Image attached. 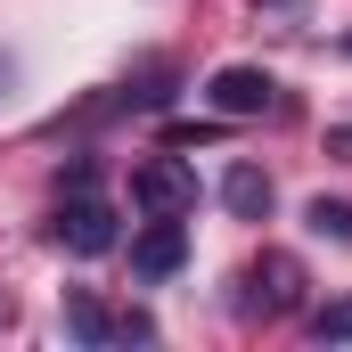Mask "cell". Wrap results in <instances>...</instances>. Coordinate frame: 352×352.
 <instances>
[{
	"label": "cell",
	"mask_w": 352,
	"mask_h": 352,
	"mask_svg": "<svg viewBox=\"0 0 352 352\" xmlns=\"http://www.w3.org/2000/svg\"><path fill=\"white\" fill-rule=\"evenodd\" d=\"M303 263L295 254H278V246H263L254 263L238 270V311H254V320H287V311H303Z\"/></svg>",
	"instance_id": "cell-1"
},
{
	"label": "cell",
	"mask_w": 352,
	"mask_h": 352,
	"mask_svg": "<svg viewBox=\"0 0 352 352\" xmlns=\"http://www.w3.org/2000/svg\"><path fill=\"white\" fill-rule=\"evenodd\" d=\"M66 336L74 344H156V320L131 311V303H98L90 287L66 295Z\"/></svg>",
	"instance_id": "cell-2"
},
{
	"label": "cell",
	"mask_w": 352,
	"mask_h": 352,
	"mask_svg": "<svg viewBox=\"0 0 352 352\" xmlns=\"http://www.w3.org/2000/svg\"><path fill=\"white\" fill-rule=\"evenodd\" d=\"M50 238H58L66 254H107V246H115V205H107L90 180H66V188H58V221H50Z\"/></svg>",
	"instance_id": "cell-3"
},
{
	"label": "cell",
	"mask_w": 352,
	"mask_h": 352,
	"mask_svg": "<svg viewBox=\"0 0 352 352\" xmlns=\"http://www.w3.org/2000/svg\"><path fill=\"white\" fill-rule=\"evenodd\" d=\"M131 197H140V213H197V173L180 156H148L131 173Z\"/></svg>",
	"instance_id": "cell-4"
},
{
	"label": "cell",
	"mask_w": 352,
	"mask_h": 352,
	"mask_svg": "<svg viewBox=\"0 0 352 352\" xmlns=\"http://www.w3.org/2000/svg\"><path fill=\"white\" fill-rule=\"evenodd\" d=\"M188 263V230H180V213H148V230L131 238V270L140 278H173Z\"/></svg>",
	"instance_id": "cell-5"
},
{
	"label": "cell",
	"mask_w": 352,
	"mask_h": 352,
	"mask_svg": "<svg viewBox=\"0 0 352 352\" xmlns=\"http://www.w3.org/2000/svg\"><path fill=\"white\" fill-rule=\"evenodd\" d=\"M205 98H213L221 115H270V107H278V82H270L263 66H221V74L205 82Z\"/></svg>",
	"instance_id": "cell-6"
},
{
	"label": "cell",
	"mask_w": 352,
	"mask_h": 352,
	"mask_svg": "<svg viewBox=\"0 0 352 352\" xmlns=\"http://www.w3.org/2000/svg\"><path fill=\"white\" fill-rule=\"evenodd\" d=\"M270 197H278V188H270L263 164H230V180H221V205H230L238 221H270Z\"/></svg>",
	"instance_id": "cell-7"
},
{
	"label": "cell",
	"mask_w": 352,
	"mask_h": 352,
	"mask_svg": "<svg viewBox=\"0 0 352 352\" xmlns=\"http://www.w3.org/2000/svg\"><path fill=\"white\" fill-rule=\"evenodd\" d=\"M320 238H336V246H352V205L344 197H311V213H303Z\"/></svg>",
	"instance_id": "cell-8"
},
{
	"label": "cell",
	"mask_w": 352,
	"mask_h": 352,
	"mask_svg": "<svg viewBox=\"0 0 352 352\" xmlns=\"http://www.w3.org/2000/svg\"><path fill=\"white\" fill-rule=\"evenodd\" d=\"M311 336L320 344H352V295H336L328 311H311Z\"/></svg>",
	"instance_id": "cell-9"
},
{
	"label": "cell",
	"mask_w": 352,
	"mask_h": 352,
	"mask_svg": "<svg viewBox=\"0 0 352 352\" xmlns=\"http://www.w3.org/2000/svg\"><path fill=\"white\" fill-rule=\"evenodd\" d=\"M0 82H8V58H0Z\"/></svg>",
	"instance_id": "cell-10"
}]
</instances>
